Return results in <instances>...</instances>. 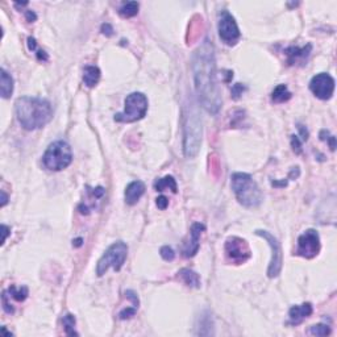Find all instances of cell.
<instances>
[{
	"instance_id": "23",
	"label": "cell",
	"mask_w": 337,
	"mask_h": 337,
	"mask_svg": "<svg viewBox=\"0 0 337 337\" xmlns=\"http://www.w3.org/2000/svg\"><path fill=\"white\" fill-rule=\"evenodd\" d=\"M7 291V294H9V296H12L15 301L17 302H23L27 299L28 296V288L25 286L23 287H15V286H11L8 287V290H5Z\"/></svg>"
},
{
	"instance_id": "3",
	"label": "cell",
	"mask_w": 337,
	"mask_h": 337,
	"mask_svg": "<svg viewBox=\"0 0 337 337\" xmlns=\"http://www.w3.org/2000/svg\"><path fill=\"white\" fill-rule=\"evenodd\" d=\"M231 183L240 204L248 208H255L262 203V192L249 174L235 173L231 178Z\"/></svg>"
},
{
	"instance_id": "38",
	"label": "cell",
	"mask_w": 337,
	"mask_h": 337,
	"mask_svg": "<svg viewBox=\"0 0 337 337\" xmlns=\"http://www.w3.org/2000/svg\"><path fill=\"white\" fill-rule=\"evenodd\" d=\"M81 242H82V238H78L77 241H75V246L81 245Z\"/></svg>"
},
{
	"instance_id": "37",
	"label": "cell",
	"mask_w": 337,
	"mask_h": 337,
	"mask_svg": "<svg viewBox=\"0 0 337 337\" xmlns=\"http://www.w3.org/2000/svg\"><path fill=\"white\" fill-rule=\"evenodd\" d=\"M37 57H38V59H44V61H46V59H48V54H46L44 51H37Z\"/></svg>"
},
{
	"instance_id": "1",
	"label": "cell",
	"mask_w": 337,
	"mask_h": 337,
	"mask_svg": "<svg viewBox=\"0 0 337 337\" xmlns=\"http://www.w3.org/2000/svg\"><path fill=\"white\" fill-rule=\"evenodd\" d=\"M192 73L199 101L207 112L218 114L221 107V95L218 84L216 61L212 41L205 38L192 55Z\"/></svg>"
},
{
	"instance_id": "18",
	"label": "cell",
	"mask_w": 337,
	"mask_h": 337,
	"mask_svg": "<svg viewBox=\"0 0 337 337\" xmlns=\"http://www.w3.org/2000/svg\"><path fill=\"white\" fill-rule=\"evenodd\" d=\"M0 92H1V98L8 99L14 92V78L11 77V74L5 71L4 68H1V79H0Z\"/></svg>"
},
{
	"instance_id": "12",
	"label": "cell",
	"mask_w": 337,
	"mask_h": 337,
	"mask_svg": "<svg viewBox=\"0 0 337 337\" xmlns=\"http://www.w3.org/2000/svg\"><path fill=\"white\" fill-rule=\"evenodd\" d=\"M311 91L315 96H318L321 101L331 99L335 92V79L329 74L320 73L316 74L310 82Z\"/></svg>"
},
{
	"instance_id": "19",
	"label": "cell",
	"mask_w": 337,
	"mask_h": 337,
	"mask_svg": "<svg viewBox=\"0 0 337 337\" xmlns=\"http://www.w3.org/2000/svg\"><path fill=\"white\" fill-rule=\"evenodd\" d=\"M101 79V70L96 66H86L83 70V82L87 87H95Z\"/></svg>"
},
{
	"instance_id": "25",
	"label": "cell",
	"mask_w": 337,
	"mask_h": 337,
	"mask_svg": "<svg viewBox=\"0 0 337 337\" xmlns=\"http://www.w3.org/2000/svg\"><path fill=\"white\" fill-rule=\"evenodd\" d=\"M310 332L312 335H315V336L324 337L328 336L329 333H331V328H329V325H327V324H316V325L311 327Z\"/></svg>"
},
{
	"instance_id": "6",
	"label": "cell",
	"mask_w": 337,
	"mask_h": 337,
	"mask_svg": "<svg viewBox=\"0 0 337 337\" xmlns=\"http://www.w3.org/2000/svg\"><path fill=\"white\" fill-rule=\"evenodd\" d=\"M128 255V246L125 242L118 241L114 242L112 245L104 252V254L101 255V260L98 261L96 265V274L101 277L107 273V270L110 268H114L115 271L123 268L124 262L127 260Z\"/></svg>"
},
{
	"instance_id": "16",
	"label": "cell",
	"mask_w": 337,
	"mask_h": 337,
	"mask_svg": "<svg viewBox=\"0 0 337 337\" xmlns=\"http://www.w3.org/2000/svg\"><path fill=\"white\" fill-rule=\"evenodd\" d=\"M312 314V305L311 303H303L301 305H294L290 308L288 316H290V323L291 324H301L304 319Z\"/></svg>"
},
{
	"instance_id": "20",
	"label": "cell",
	"mask_w": 337,
	"mask_h": 337,
	"mask_svg": "<svg viewBox=\"0 0 337 337\" xmlns=\"http://www.w3.org/2000/svg\"><path fill=\"white\" fill-rule=\"evenodd\" d=\"M291 98V92L288 91L286 84H278L271 92V101L274 103H285Z\"/></svg>"
},
{
	"instance_id": "11",
	"label": "cell",
	"mask_w": 337,
	"mask_h": 337,
	"mask_svg": "<svg viewBox=\"0 0 337 337\" xmlns=\"http://www.w3.org/2000/svg\"><path fill=\"white\" fill-rule=\"evenodd\" d=\"M320 252V236L318 231L307 229L298 238V248L295 254L301 255L303 258L311 260L319 254Z\"/></svg>"
},
{
	"instance_id": "32",
	"label": "cell",
	"mask_w": 337,
	"mask_h": 337,
	"mask_svg": "<svg viewBox=\"0 0 337 337\" xmlns=\"http://www.w3.org/2000/svg\"><path fill=\"white\" fill-rule=\"evenodd\" d=\"M101 32L104 33L105 36H112V33H114V28L111 27L108 23H105L101 25Z\"/></svg>"
},
{
	"instance_id": "34",
	"label": "cell",
	"mask_w": 337,
	"mask_h": 337,
	"mask_svg": "<svg viewBox=\"0 0 337 337\" xmlns=\"http://www.w3.org/2000/svg\"><path fill=\"white\" fill-rule=\"evenodd\" d=\"M28 46H29V51H36V40L33 38V37H29L28 38Z\"/></svg>"
},
{
	"instance_id": "24",
	"label": "cell",
	"mask_w": 337,
	"mask_h": 337,
	"mask_svg": "<svg viewBox=\"0 0 337 337\" xmlns=\"http://www.w3.org/2000/svg\"><path fill=\"white\" fill-rule=\"evenodd\" d=\"M64 325H65V332L68 336H74V335H78L75 332V318H74L71 314H67L66 316H64Z\"/></svg>"
},
{
	"instance_id": "30",
	"label": "cell",
	"mask_w": 337,
	"mask_h": 337,
	"mask_svg": "<svg viewBox=\"0 0 337 337\" xmlns=\"http://www.w3.org/2000/svg\"><path fill=\"white\" fill-rule=\"evenodd\" d=\"M168 205V201L166 196H160V198H157V207L160 208V210H166V207Z\"/></svg>"
},
{
	"instance_id": "33",
	"label": "cell",
	"mask_w": 337,
	"mask_h": 337,
	"mask_svg": "<svg viewBox=\"0 0 337 337\" xmlns=\"http://www.w3.org/2000/svg\"><path fill=\"white\" fill-rule=\"evenodd\" d=\"M1 229H3V240H1V244H4L5 242V240H7V237H8V235H9V227H7L5 224H3L1 225Z\"/></svg>"
},
{
	"instance_id": "31",
	"label": "cell",
	"mask_w": 337,
	"mask_h": 337,
	"mask_svg": "<svg viewBox=\"0 0 337 337\" xmlns=\"http://www.w3.org/2000/svg\"><path fill=\"white\" fill-rule=\"evenodd\" d=\"M125 295H127V298L129 301L132 302L133 305H136L137 308H138V298H137L136 292L132 291V290H128V291L125 292Z\"/></svg>"
},
{
	"instance_id": "28",
	"label": "cell",
	"mask_w": 337,
	"mask_h": 337,
	"mask_svg": "<svg viewBox=\"0 0 337 337\" xmlns=\"http://www.w3.org/2000/svg\"><path fill=\"white\" fill-rule=\"evenodd\" d=\"M291 146L295 153H301L302 152V141L298 136H291Z\"/></svg>"
},
{
	"instance_id": "22",
	"label": "cell",
	"mask_w": 337,
	"mask_h": 337,
	"mask_svg": "<svg viewBox=\"0 0 337 337\" xmlns=\"http://www.w3.org/2000/svg\"><path fill=\"white\" fill-rule=\"evenodd\" d=\"M138 7L140 5H138L137 1H128L120 8L118 14L121 15L123 17H133V16H136L138 14Z\"/></svg>"
},
{
	"instance_id": "21",
	"label": "cell",
	"mask_w": 337,
	"mask_h": 337,
	"mask_svg": "<svg viewBox=\"0 0 337 337\" xmlns=\"http://www.w3.org/2000/svg\"><path fill=\"white\" fill-rule=\"evenodd\" d=\"M154 188L157 191H164L165 188H170L174 194L178 191L177 182H175V179L171 175H166L165 178L157 179L154 182Z\"/></svg>"
},
{
	"instance_id": "29",
	"label": "cell",
	"mask_w": 337,
	"mask_h": 337,
	"mask_svg": "<svg viewBox=\"0 0 337 337\" xmlns=\"http://www.w3.org/2000/svg\"><path fill=\"white\" fill-rule=\"evenodd\" d=\"M242 91H244V87H242V84H240V83H237V84H235L232 88V95L235 99H238L240 98V95H242Z\"/></svg>"
},
{
	"instance_id": "35",
	"label": "cell",
	"mask_w": 337,
	"mask_h": 337,
	"mask_svg": "<svg viewBox=\"0 0 337 337\" xmlns=\"http://www.w3.org/2000/svg\"><path fill=\"white\" fill-rule=\"evenodd\" d=\"M25 15H27L28 21H36L37 20L36 14H34V12H32V11H27V12H25Z\"/></svg>"
},
{
	"instance_id": "8",
	"label": "cell",
	"mask_w": 337,
	"mask_h": 337,
	"mask_svg": "<svg viewBox=\"0 0 337 337\" xmlns=\"http://www.w3.org/2000/svg\"><path fill=\"white\" fill-rule=\"evenodd\" d=\"M218 29H219V36L225 42L227 45L233 46L236 45L241 33L240 29L237 27V23L232 15L228 12L227 9H223L219 14V24H218Z\"/></svg>"
},
{
	"instance_id": "7",
	"label": "cell",
	"mask_w": 337,
	"mask_h": 337,
	"mask_svg": "<svg viewBox=\"0 0 337 337\" xmlns=\"http://www.w3.org/2000/svg\"><path fill=\"white\" fill-rule=\"evenodd\" d=\"M124 112L115 116V120L118 123H135L141 120L148 112V99L142 92H132L125 99Z\"/></svg>"
},
{
	"instance_id": "13",
	"label": "cell",
	"mask_w": 337,
	"mask_h": 337,
	"mask_svg": "<svg viewBox=\"0 0 337 337\" xmlns=\"http://www.w3.org/2000/svg\"><path fill=\"white\" fill-rule=\"evenodd\" d=\"M205 227L201 223H194L190 229V240L186 242V245L183 246V255L190 258L198 253L199 251V240H201L202 232L204 231Z\"/></svg>"
},
{
	"instance_id": "5",
	"label": "cell",
	"mask_w": 337,
	"mask_h": 337,
	"mask_svg": "<svg viewBox=\"0 0 337 337\" xmlns=\"http://www.w3.org/2000/svg\"><path fill=\"white\" fill-rule=\"evenodd\" d=\"M71 161H73V152L70 145L64 140L51 142L42 155V164L51 171L64 170L71 164Z\"/></svg>"
},
{
	"instance_id": "26",
	"label": "cell",
	"mask_w": 337,
	"mask_h": 337,
	"mask_svg": "<svg viewBox=\"0 0 337 337\" xmlns=\"http://www.w3.org/2000/svg\"><path fill=\"white\" fill-rule=\"evenodd\" d=\"M160 254L165 261H173L174 257H175V253H174V251L170 246H162L160 251Z\"/></svg>"
},
{
	"instance_id": "36",
	"label": "cell",
	"mask_w": 337,
	"mask_h": 337,
	"mask_svg": "<svg viewBox=\"0 0 337 337\" xmlns=\"http://www.w3.org/2000/svg\"><path fill=\"white\" fill-rule=\"evenodd\" d=\"M7 202H8V195L4 191H1V207H4Z\"/></svg>"
},
{
	"instance_id": "10",
	"label": "cell",
	"mask_w": 337,
	"mask_h": 337,
	"mask_svg": "<svg viewBox=\"0 0 337 337\" xmlns=\"http://www.w3.org/2000/svg\"><path fill=\"white\" fill-rule=\"evenodd\" d=\"M225 255L232 264L240 265L251 258L252 252L249 244L241 237H229L225 241Z\"/></svg>"
},
{
	"instance_id": "9",
	"label": "cell",
	"mask_w": 337,
	"mask_h": 337,
	"mask_svg": "<svg viewBox=\"0 0 337 337\" xmlns=\"http://www.w3.org/2000/svg\"><path fill=\"white\" fill-rule=\"evenodd\" d=\"M257 236H261L265 241L268 242L271 249V260H270L269 269H268V275L269 278H277L282 270V248L278 240L268 231L264 229H257L255 231Z\"/></svg>"
},
{
	"instance_id": "17",
	"label": "cell",
	"mask_w": 337,
	"mask_h": 337,
	"mask_svg": "<svg viewBox=\"0 0 337 337\" xmlns=\"http://www.w3.org/2000/svg\"><path fill=\"white\" fill-rule=\"evenodd\" d=\"M178 277L182 281L185 285L194 288H199L201 287V278L199 274H196L195 271H192L190 269H181L178 271Z\"/></svg>"
},
{
	"instance_id": "4",
	"label": "cell",
	"mask_w": 337,
	"mask_h": 337,
	"mask_svg": "<svg viewBox=\"0 0 337 337\" xmlns=\"http://www.w3.org/2000/svg\"><path fill=\"white\" fill-rule=\"evenodd\" d=\"M183 152L188 158L198 154L202 144V118L196 107H188L185 114V128H183Z\"/></svg>"
},
{
	"instance_id": "2",
	"label": "cell",
	"mask_w": 337,
	"mask_h": 337,
	"mask_svg": "<svg viewBox=\"0 0 337 337\" xmlns=\"http://www.w3.org/2000/svg\"><path fill=\"white\" fill-rule=\"evenodd\" d=\"M15 112L20 125L27 131H36L45 127L53 118L51 101L34 96L18 98L15 104Z\"/></svg>"
},
{
	"instance_id": "15",
	"label": "cell",
	"mask_w": 337,
	"mask_h": 337,
	"mask_svg": "<svg viewBox=\"0 0 337 337\" xmlns=\"http://www.w3.org/2000/svg\"><path fill=\"white\" fill-rule=\"evenodd\" d=\"M145 192V185L141 181H133L125 188V203L129 205L136 204Z\"/></svg>"
},
{
	"instance_id": "14",
	"label": "cell",
	"mask_w": 337,
	"mask_h": 337,
	"mask_svg": "<svg viewBox=\"0 0 337 337\" xmlns=\"http://www.w3.org/2000/svg\"><path fill=\"white\" fill-rule=\"evenodd\" d=\"M312 46L308 44L307 46L303 48H298V46H291L285 51V54L287 55V62L288 65H296V64H304L308 55L311 53Z\"/></svg>"
},
{
	"instance_id": "27",
	"label": "cell",
	"mask_w": 337,
	"mask_h": 337,
	"mask_svg": "<svg viewBox=\"0 0 337 337\" xmlns=\"http://www.w3.org/2000/svg\"><path fill=\"white\" fill-rule=\"evenodd\" d=\"M137 312V307H131V308H125V310H123L120 314H118V318L121 320H125V319H131L132 316H135V314Z\"/></svg>"
}]
</instances>
